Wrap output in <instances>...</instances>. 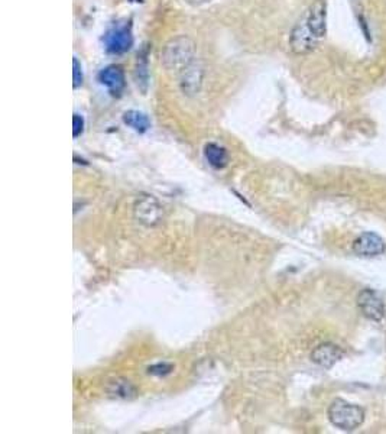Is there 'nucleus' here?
<instances>
[{
    "instance_id": "nucleus-1",
    "label": "nucleus",
    "mask_w": 386,
    "mask_h": 434,
    "mask_svg": "<svg viewBox=\"0 0 386 434\" xmlns=\"http://www.w3.org/2000/svg\"><path fill=\"white\" fill-rule=\"evenodd\" d=\"M161 60L168 71L181 74L195 62V44L186 35L173 38L165 44Z\"/></svg>"
},
{
    "instance_id": "nucleus-10",
    "label": "nucleus",
    "mask_w": 386,
    "mask_h": 434,
    "mask_svg": "<svg viewBox=\"0 0 386 434\" xmlns=\"http://www.w3.org/2000/svg\"><path fill=\"white\" fill-rule=\"evenodd\" d=\"M181 89L187 96H194L200 92L201 85H203V67L197 62H193L188 69L184 70L181 74Z\"/></svg>"
},
{
    "instance_id": "nucleus-15",
    "label": "nucleus",
    "mask_w": 386,
    "mask_h": 434,
    "mask_svg": "<svg viewBox=\"0 0 386 434\" xmlns=\"http://www.w3.org/2000/svg\"><path fill=\"white\" fill-rule=\"evenodd\" d=\"M135 77H137L138 86L145 93L146 89H148V80H149V73H148V49L146 48L143 49L141 54H138Z\"/></svg>"
},
{
    "instance_id": "nucleus-14",
    "label": "nucleus",
    "mask_w": 386,
    "mask_h": 434,
    "mask_svg": "<svg viewBox=\"0 0 386 434\" xmlns=\"http://www.w3.org/2000/svg\"><path fill=\"white\" fill-rule=\"evenodd\" d=\"M123 122L138 133H145L150 128V121L143 112L139 110H128L123 114Z\"/></svg>"
},
{
    "instance_id": "nucleus-7",
    "label": "nucleus",
    "mask_w": 386,
    "mask_h": 434,
    "mask_svg": "<svg viewBox=\"0 0 386 434\" xmlns=\"http://www.w3.org/2000/svg\"><path fill=\"white\" fill-rule=\"evenodd\" d=\"M385 249L386 246L383 239L372 232L363 233L353 242V252L366 258L379 257L385 252Z\"/></svg>"
},
{
    "instance_id": "nucleus-17",
    "label": "nucleus",
    "mask_w": 386,
    "mask_h": 434,
    "mask_svg": "<svg viewBox=\"0 0 386 434\" xmlns=\"http://www.w3.org/2000/svg\"><path fill=\"white\" fill-rule=\"evenodd\" d=\"M84 81V74H82V69L80 61L74 57L73 58V86L74 89H78Z\"/></svg>"
},
{
    "instance_id": "nucleus-19",
    "label": "nucleus",
    "mask_w": 386,
    "mask_h": 434,
    "mask_svg": "<svg viewBox=\"0 0 386 434\" xmlns=\"http://www.w3.org/2000/svg\"><path fill=\"white\" fill-rule=\"evenodd\" d=\"M186 2L188 5H191V6H201V5H204V3H209L210 0H186Z\"/></svg>"
},
{
    "instance_id": "nucleus-18",
    "label": "nucleus",
    "mask_w": 386,
    "mask_h": 434,
    "mask_svg": "<svg viewBox=\"0 0 386 434\" xmlns=\"http://www.w3.org/2000/svg\"><path fill=\"white\" fill-rule=\"evenodd\" d=\"M84 130V119L82 116L80 114H74L73 116V137L78 138Z\"/></svg>"
},
{
    "instance_id": "nucleus-12",
    "label": "nucleus",
    "mask_w": 386,
    "mask_h": 434,
    "mask_svg": "<svg viewBox=\"0 0 386 434\" xmlns=\"http://www.w3.org/2000/svg\"><path fill=\"white\" fill-rule=\"evenodd\" d=\"M106 391L110 397L119 398V399H130L137 395V388L133 387V383L125 378H116L107 382Z\"/></svg>"
},
{
    "instance_id": "nucleus-5",
    "label": "nucleus",
    "mask_w": 386,
    "mask_h": 434,
    "mask_svg": "<svg viewBox=\"0 0 386 434\" xmlns=\"http://www.w3.org/2000/svg\"><path fill=\"white\" fill-rule=\"evenodd\" d=\"M320 42L322 40L314 35V32L308 28L304 18H301L291 31L290 46L291 51L297 55H306L313 53Z\"/></svg>"
},
{
    "instance_id": "nucleus-11",
    "label": "nucleus",
    "mask_w": 386,
    "mask_h": 434,
    "mask_svg": "<svg viewBox=\"0 0 386 434\" xmlns=\"http://www.w3.org/2000/svg\"><path fill=\"white\" fill-rule=\"evenodd\" d=\"M342 350L331 343H323L317 346L311 354L313 362L322 366V368H331L334 363H337L342 359Z\"/></svg>"
},
{
    "instance_id": "nucleus-6",
    "label": "nucleus",
    "mask_w": 386,
    "mask_h": 434,
    "mask_svg": "<svg viewBox=\"0 0 386 434\" xmlns=\"http://www.w3.org/2000/svg\"><path fill=\"white\" fill-rule=\"evenodd\" d=\"M308 28L314 35L323 40L327 33V3L326 0H314L307 12L303 15Z\"/></svg>"
},
{
    "instance_id": "nucleus-16",
    "label": "nucleus",
    "mask_w": 386,
    "mask_h": 434,
    "mask_svg": "<svg viewBox=\"0 0 386 434\" xmlns=\"http://www.w3.org/2000/svg\"><path fill=\"white\" fill-rule=\"evenodd\" d=\"M174 371V365L170 362H158L150 365L148 368V374L154 376H165L170 375Z\"/></svg>"
},
{
    "instance_id": "nucleus-8",
    "label": "nucleus",
    "mask_w": 386,
    "mask_h": 434,
    "mask_svg": "<svg viewBox=\"0 0 386 434\" xmlns=\"http://www.w3.org/2000/svg\"><path fill=\"white\" fill-rule=\"evenodd\" d=\"M358 304L367 319L379 322L385 314V306L380 297L374 290H365L358 298Z\"/></svg>"
},
{
    "instance_id": "nucleus-3",
    "label": "nucleus",
    "mask_w": 386,
    "mask_h": 434,
    "mask_svg": "<svg viewBox=\"0 0 386 434\" xmlns=\"http://www.w3.org/2000/svg\"><path fill=\"white\" fill-rule=\"evenodd\" d=\"M164 214L165 211L162 205L152 196H142L133 205V216L141 225L146 227H155L161 225L164 220Z\"/></svg>"
},
{
    "instance_id": "nucleus-13",
    "label": "nucleus",
    "mask_w": 386,
    "mask_h": 434,
    "mask_svg": "<svg viewBox=\"0 0 386 434\" xmlns=\"http://www.w3.org/2000/svg\"><path fill=\"white\" fill-rule=\"evenodd\" d=\"M204 157L211 166H214V168H219V170L225 168L229 162V154H227L226 149L220 145L213 144V142H210L204 146Z\"/></svg>"
},
{
    "instance_id": "nucleus-2",
    "label": "nucleus",
    "mask_w": 386,
    "mask_h": 434,
    "mask_svg": "<svg viewBox=\"0 0 386 434\" xmlns=\"http://www.w3.org/2000/svg\"><path fill=\"white\" fill-rule=\"evenodd\" d=\"M327 414L331 424L344 431L356 430L365 420V411L359 406L346 403L343 399L333 401Z\"/></svg>"
},
{
    "instance_id": "nucleus-9",
    "label": "nucleus",
    "mask_w": 386,
    "mask_h": 434,
    "mask_svg": "<svg viewBox=\"0 0 386 434\" xmlns=\"http://www.w3.org/2000/svg\"><path fill=\"white\" fill-rule=\"evenodd\" d=\"M98 81L109 89V92L116 96L121 94L125 89V73L119 65H109L105 70L98 73Z\"/></svg>"
},
{
    "instance_id": "nucleus-20",
    "label": "nucleus",
    "mask_w": 386,
    "mask_h": 434,
    "mask_svg": "<svg viewBox=\"0 0 386 434\" xmlns=\"http://www.w3.org/2000/svg\"><path fill=\"white\" fill-rule=\"evenodd\" d=\"M130 2H142V0H130Z\"/></svg>"
},
{
    "instance_id": "nucleus-4",
    "label": "nucleus",
    "mask_w": 386,
    "mask_h": 434,
    "mask_svg": "<svg viewBox=\"0 0 386 434\" xmlns=\"http://www.w3.org/2000/svg\"><path fill=\"white\" fill-rule=\"evenodd\" d=\"M106 51L113 55H121L128 53L133 46V33H132V25L130 22L125 24H116L112 26L103 38Z\"/></svg>"
}]
</instances>
